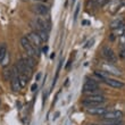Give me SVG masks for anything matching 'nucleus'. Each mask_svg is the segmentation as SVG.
Instances as JSON below:
<instances>
[{
	"mask_svg": "<svg viewBox=\"0 0 125 125\" xmlns=\"http://www.w3.org/2000/svg\"><path fill=\"white\" fill-rule=\"evenodd\" d=\"M35 1H41V2H43V1H47V0H35Z\"/></svg>",
	"mask_w": 125,
	"mask_h": 125,
	"instance_id": "33",
	"label": "nucleus"
},
{
	"mask_svg": "<svg viewBox=\"0 0 125 125\" xmlns=\"http://www.w3.org/2000/svg\"><path fill=\"white\" fill-rule=\"evenodd\" d=\"M82 24L83 25H89L90 22H88V21H82Z\"/></svg>",
	"mask_w": 125,
	"mask_h": 125,
	"instance_id": "30",
	"label": "nucleus"
},
{
	"mask_svg": "<svg viewBox=\"0 0 125 125\" xmlns=\"http://www.w3.org/2000/svg\"><path fill=\"white\" fill-rule=\"evenodd\" d=\"M27 80H29V77H27L26 75H23V74H20V84H21V86H22V88H24V86L26 85Z\"/></svg>",
	"mask_w": 125,
	"mask_h": 125,
	"instance_id": "21",
	"label": "nucleus"
},
{
	"mask_svg": "<svg viewBox=\"0 0 125 125\" xmlns=\"http://www.w3.org/2000/svg\"><path fill=\"white\" fill-rule=\"evenodd\" d=\"M21 60L25 64L26 66H29L30 68H34L36 65V62H35V58L34 57H31V56H27V55H25V56H23L22 58H21Z\"/></svg>",
	"mask_w": 125,
	"mask_h": 125,
	"instance_id": "14",
	"label": "nucleus"
},
{
	"mask_svg": "<svg viewBox=\"0 0 125 125\" xmlns=\"http://www.w3.org/2000/svg\"><path fill=\"white\" fill-rule=\"evenodd\" d=\"M124 6H125V0H112V1L108 2V11L114 15Z\"/></svg>",
	"mask_w": 125,
	"mask_h": 125,
	"instance_id": "3",
	"label": "nucleus"
},
{
	"mask_svg": "<svg viewBox=\"0 0 125 125\" xmlns=\"http://www.w3.org/2000/svg\"><path fill=\"white\" fill-rule=\"evenodd\" d=\"M40 77H41V73H39V74L36 75V81H38V80H40Z\"/></svg>",
	"mask_w": 125,
	"mask_h": 125,
	"instance_id": "31",
	"label": "nucleus"
},
{
	"mask_svg": "<svg viewBox=\"0 0 125 125\" xmlns=\"http://www.w3.org/2000/svg\"><path fill=\"white\" fill-rule=\"evenodd\" d=\"M91 125H97V124H91Z\"/></svg>",
	"mask_w": 125,
	"mask_h": 125,
	"instance_id": "35",
	"label": "nucleus"
},
{
	"mask_svg": "<svg viewBox=\"0 0 125 125\" xmlns=\"http://www.w3.org/2000/svg\"><path fill=\"white\" fill-rule=\"evenodd\" d=\"M125 26V18L124 17H118V18H115L110 23V29L112 30H116V29H119V27Z\"/></svg>",
	"mask_w": 125,
	"mask_h": 125,
	"instance_id": "15",
	"label": "nucleus"
},
{
	"mask_svg": "<svg viewBox=\"0 0 125 125\" xmlns=\"http://www.w3.org/2000/svg\"><path fill=\"white\" fill-rule=\"evenodd\" d=\"M98 89H99L98 83L95 82L94 80H92V79L91 80L88 79L85 81V83H84V85H83V93L86 94V93L92 92V91H97Z\"/></svg>",
	"mask_w": 125,
	"mask_h": 125,
	"instance_id": "6",
	"label": "nucleus"
},
{
	"mask_svg": "<svg viewBox=\"0 0 125 125\" xmlns=\"http://www.w3.org/2000/svg\"><path fill=\"white\" fill-rule=\"evenodd\" d=\"M104 82H105L107 85L114 88V89H122V88L125 86V84L122 81H118V80H116V79H110V77H107Z\"/></svg>",
	"mask_w": 125,
	"mask_h": 125,
	"instance_id": "11",
	"label": "nucleus"
},
{
	"mask_svg": "<svg viewBox=\"0 0 125 125\" xmlns=\"http://www.w3.org/2000/svg\"><path fill=\"white\" fill-rule=\"evenodd\" d=\"M15 66H16V68H17V71H18V73H20V74L26 75L27 77H30V76H31V74H32V68H30L29 66H26L21 59L17 60V62L15 64Z\"/></svg>",
	"mask_w": 125,
	"mask_h": 125,
	"instance_id": "8",
	"label": "nucleus"
},
{
	"mask_svg": "<svg viewBox=\"0 0 125 125\" xmlns=\"http://www.w3.org/2000/svg\"><path fill=\"white\" fill-rule=\"evenodd\" d=\"M119 41L122 44H125V34H123L122 36H119Z\"/></svg>",
	"mask_w": 125,
	"mask_h": 125,
	"instance_id": "27",
	"label": "nucleus"
},
{
	"mask_svg": "<svg viewBox=\"0 0 125 125\" xmlns=\"http://www.w3.org/2000/svg\"><path fill=\"white\" fill-rule=\"evenodd\" d=\"M36 89H38V84H36V83H34V84L31 86V91H35Z\"/></svg>",
	"mask_w": 125,
	"mask_h": 125,
	"instance_id": "29",
	"label": "nucleus"
},
{
	"mask_svg": "<svg viewBox=\"0 0 125 125\" xmlns=\"http://www.w3.org/2000/svg\"><path fill=\"white\" fill-rule=\"evenodd\" d=\"M102 56L110 64H114V62H117V57H116V53L114 52V50L109 47H104L102 48Z\"/></svg>",
	"mask_w": 125,
	"mask_h": 125,
	"instance_id": "4",
	"label": "nucleus"
},
{
	"mask_svg": "<svg viewBox=\"0 0 125 125\" xmlns=\"http://www.w3.org/2000/svg\"><path fill=\"white\" fill-rule=\"evenodd\" d=\"M102 69H104V72L105 73H108V74H113V75H122V72L119 71L117 67H115V66L113 65V64H110V62H102L101 65Z\"/></svg>",
	"mask_w": 125,
	"mask_h": 125,
	"instance_id": "7",
	"label": "nucleus"
},
{
	"mask_svg": "<svg viewBox=\"0 0 125 125\" xmlns=\"http://www.w3.org/2000/svg\"><path fill=\"white\" fill-rule=\"evenodd\" d=\"M7 55V46L5 43H2L1 46H0V62L3 60V58L6 57Z\"/></svg>",
	"mask_w": 125,
	"mask_h": 125,
	"instance_id": "18",
	"label": "nucleus"
},
{
	"mask_svg": "<svg viewBox=\"0 0 125 125\" xmlns=\"http://www.w3.org/2000/svg\"><path fill=\"white\" fill-rule=\"evenodd\" d=\"M93 2H94V5L97 7H102L107 5L109 2V0H93Z\"/></svg>",
	"mask_w": 125,
	"mask_h": 125,
	"instance_id": "23",
	"label": "nucleus"
},
{
	"mask_svg": "<svg viewBox=\"0 0 125 125\" xmlns=\"http://www.w3.org/2000/svg\"><path fill=\"white\" fill-rule=\"evenodd\" d=\"M93 42H94V40H93V39H91V40H90V41H88V43H86L85 46H84V48H90V47H92Z\"/></svg>",
	"mask_w": 125,
	"mask_h": 125,
	"instance_id": "25",
	"label": "nucleus"
},
{
	"mask_svg": "<svg viewBox=\"0 0 125 125\" xmlns=\"http://www.w3.org/2000/svg\"><path fill=\"white\" fill-rule=\"evenodd\" d=\"M43 51H44V52H47V51H48V47H43Z\"/></svg>",
	"mask_w": 125,
	"mask_h": 125,
	"instance_id": "32",
	"label": "nucleus"
},
{
	"mask_svg": "<svg viewBox=\"0 0 125 125\" xmlns=\"http://www.w3.org/2000/svg\"><path fill=\"white\" fill-rule=\"evenodd\" d=\"M21 44H22V48L24 49V51L26 52L27 56H31V57H39V55L36 53L35 51V48L32 46V43L30 42V40L27 39V36H23L21 39Z\"/></svg>",
	"mask_w": 125,
	"mask_h": 125,
	"instance_id": "1",
	"label": "nucleus"
},
{
	"mask_svg": "<svg viewBox=\"0 0 125 125\" xmlns=\"http://www.w3.org/2000/svg\"><path fill=\"white\" fill-rule=\"evenodd\" d=\"M36 33H38V35L41 38V40H42V41H47V40L49 39L48 32H46V31H42V30H39V29H36Z\"/></svg>",
	"mask_w": 125,
	"mask_h": 125,
	"instance_id": "19",
	"label": "nucleus"
},
{
	"mask_svg": "<svg viewBox=\"0 0 125 125\" xmlns=\"http://www.w3.org/2000/svg\"><path fill=\"white\" fill-rule=\"evenodd\" d=\"M3 79H5V81H9V80H11V68H9V67H5L3 68Z\"/></svg>",
	"mask_w": 125,
	"mask_h": 125,
	"instance_id": "16",
	"label": "nucleus"
},
{
	"mask_svg": "<svg viewBox=\"0 0 125 125\" xmlns=\"http://www.w3.org/2000/svg\"><path fill=\"white\" fill-rule=\"evenodd\" d=\"M107 112V108L104 106H97V107H92V108H86V113L91 114V115H98L101 116L102 114H105Z\"/></svg>",
	"mask_w": 125,
	"mask_h": 125,
	"instance_id": "13",
	"label": "nucleus"
},
{
	"mask_svg": "<svg viewBox=\"0 0 125 125\" xmlns=\"http://www.w3.org/2000/svg\"><path fill=\"white\" fill-rule=\"evenodd\" d=\"M118 56L121 57L122 59H125V49H122V50H121V51H119Z\"/></svg>",
	"mask_w": 125,
	"mask_h": 125,
	"instance_id": "26",
	"label": "nucleus"
},
{
	"mask_svg": "<svg viewBox=\"0 0 125 125\" xmlns=\"http://www.w3.org/2000/svg\"><path fill=\"white\" fill-rule=\"evenodd\" d=\"M116 125H124V123H123V122H121V123H119V124H116Z\"/></svg>",
	"mask_w": 125,
	"mask_h": 125,
	"instance_id": "34",
	"label": "nucleus"
},
{
	"mask_svg": "<svg viewBox=\"0 0 125 125\" xmlns=\"http://www.w3.org/2000/svg\"><path fill=\"white\" fill-rule=\"evenodd\" d=\"M84 100L86 101H92V102H97V104H104L106 101V97L101 93H95V94H90L86 95Z\"/></svg>",
	"mask_w": 125,
	"mask_h": 125,
	"instance_id": "10",
	"label": "nucleus"
},
{
	"mask_svg": "<svg viewBox=\"0 0 125 125\" xmlns=\"http://www.w3.org/2000/svg\"><path fill=\"white\" fill-rule=\"evenodd\" d=\"M114 32H113V34L115 36H122L123 34H125V26H123V27H119V29H116V30H113Z\"/></svg>",
	"mask_w": 125,
	"mask_h": 125,
	"instance_id": "20",
	"label": "nucleus"
},
{
	"mask_svg": "<svg viewBox=\"0 0 125 125\" xmlns=\"http://www.w3.org/2000/svg\"><path fill=\"white\" fill-rule=\"evenodd\" d=\"M35 23H36V29L42 30V31H46V32H49L50 31V26H51V24H50L49 20L46 18V17H36Z\"/></svg>",
	"mask_w": 125,
	"mask_h": 125,
	"instance_id": "5",
	"label": "nucleus"
},
{
	"mask_svg": "<svg viewBox=\"0 0 125 125\" xmlns=\"http://www.w3.org/2000/svg\"><path fill=\"white\" fill-rule=\"evenodd\" d=\"M102 119H122L123 113L121 110H107L101 115Z\"/></svg>",
	"mask_w": 125,
	"mask_h": 125,
	"instance_id": "9",
	"label": "nucleus"
},
{
	"mask_svg": "<svg viewBox=\"0 0 125 125\" xmlns=\"http://www.w3.org/2000/svg\"><path fill=\"white\" fill-rule=\"evenodd\" d=\"M115 38H116V36L114 35V34H113V33H112V34H109V36H108L109 41H112V42H113V41H115Z\"/></svg>",
	"mask_w": 125,
	"mask_h": 125,
	"instance_id": "28",
	"label": "nucleus"
},
{
	"mask_svg": "<svg viewBox=\"0 0 125 125\" xmlns=\"http://www.w3.org/2000/svg\"><path fill=\"white\" fill-rule=\"evenodd\" d=\"M33 8V11L38 15H47V14L49 13V8L48 6L46 5H43V3H36L34 6L32 7Z\"/></svg>",
	"mask_w": 125,
	"mask_h": 125,
	"instance_id": "12",
	"label": "nucleus"
},
{
	"mask_svg": "<svg viewBox=\"0 0 125 125\" xmlns=\"http://www.w3.org/2000/svg\"><path fill=\"white\" fill-rule=\"evenodd\" d=\"M94 75L97 76L98 79L101 80V81H105V80L107 79V77H108V76L106 75V73H105V72H100V71H95V72H94Z\"/></svg>",
	"mask_w": 125,
	"mask_h": 125,
	"instance_id": "22",
	"label": "nucleus"
},
{
	"mask_svg": "<svg viewBox=\"0 0 125 125\" xmlns=\"http://www.w3.org/2000/svg\"><path fill=\"white\" fill-rule=\"evenodd\" d=\"M27 39L30 40V42L32 43V46L35 48L36 53L39 55L40 53V48H41V44H42V40L38 35L36 32H31L29 35H27Z\"/></svg>",
	"mask_w": 125,
	"mask_h": 125,
	"instance_id": "2",
	"label": "nucleus"
},
{
	"mask_svg": "<svg viewBox=\"0 0 125 125\" xmlns=\"http://www.w3.org/2000/svg\"><path fill=\"white\" fill-rule=\"evenodd\" d=\"M121 122H122L121 119H102L101 124L102 125H116V124H119Z\"/></svg>",
	"mask_w": 125,
	"mask_h": 125,
	"instance_id": "17",
	"label": "nucleus"
},
{
	"mask_svg": "<svg viewBox=\"0 0 125 125\" xmlns=\"http://www.w3.org/2000/svg\"><path fill=\"white\" fill-rule=\"evenodd\" d=\"M80 8H81V6H80V5H77V6H76V8H75V13H74V20H76V17H77V15H79Z\"/></svg>",
	"mask_w": 125,
	"mask_h": 125,
	"instance_id": "24",
	"label": "nucleus"
}]
</instances>
